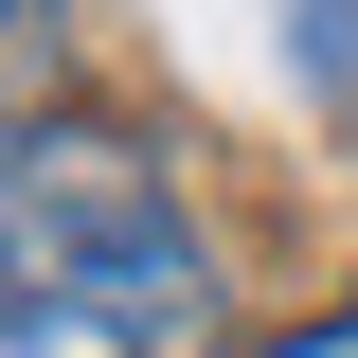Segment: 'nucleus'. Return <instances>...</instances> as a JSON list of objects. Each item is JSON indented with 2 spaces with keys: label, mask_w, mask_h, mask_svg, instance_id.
I'll return each instance as SVG.
<instances>
[{
  "label": "nucleus",
  "mask_w": 358,
  "mask_h": 358,
  "mask_svg": "<svg viewBox=\"0 0 358 358\" xmlns=\"http://www.w3.org/2000/svg\"><path fill=\"white\" fill-rule=\"evenodd\" d=\"M0 341L18 358H215V251L126 126H0Z\"/></svg>",
  "instance_id": "1"
},
{
  "label": "nucleus",
  "mask_w": 358,
  "mask_h": 358,
  "mask_svg": "<svg viewBox=\"0 0 358 358\" xmlns=\"http://www.w3.org/2000/svg\"><path fill=\"white\" fill-rule=\"evenodd\" d=\"M54 90V0H0V126H36Z\"/></svg>",
  "instance_id": "2"
},
{
  "label": "nucleus",
  "mask_w": 358,
  "mask_h": 358,
  "mask_svg": "<svg viewBox=\"0 0 358 358\" xmlns=\"http://www.w3.org/2000/svg\"><path fill=\"white\" fill-rule=\"evenodd\" d=\"M287 54H305V72L341 90V72H358V0H287Z\"/></svg>",
  "instance_id": "3"
},
{
  "label": "nucleus",
  "mask_w": 358,
  "mask_h": 358,
  "mask_svg": "<svg viewBox=\"0 0 358 358\" xmlns=\"http://www.w3.org/2000/svg\"><path fill=\"white\" fill-rule=\"evenodd\" d=\"M268 358H358V287H341V305L305 322V341H268Z\"/></svg>",
  "instance_id": "4"
}]
</instances>
